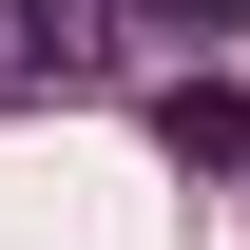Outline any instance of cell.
Segmentation results:
<instances>
[{
  "label": "cell",
  "instance_id": "1",
  "mask_svg": "<svg viewBox=\"0 0 250 250\" xmlns=\"http://www.w3.org/2000/svg\"><path fill=\"white\" fill-rule=\"evenodd\" d=\"M154 154H173V173H250V96H231V77H173V96H154Z\"/></svg>",
  "mask_w": 250,
  "mask_h": 250
},
{
  "label": "cell",
  "instance_id": "2",
  "mask_svg": "<svg viewBox=\"0 0 250 250\" xmlns=\"http://www.w3.org/2000/svg\"><path fill=\"white\" fill-rule=\"evenodd\" d=\"M20 58L39 77H96V58H116V0H20Z\"/></svg>",
  "mask_w": 250,
  "mask_h": 250
},
{
  "label": "cell",
  "instance_id": "3",
  "mask_svg": "<svg viewBox=\"0 0 250 250\" xmlns=\"http://www.w3.org/2000/svg\"><path fill=\"white\" fill-rule=\"evenodd\" d=\"M116 39H250V0H116Z\"/></svg>",
  "mask_w": 250,
  "mask_h": 250
}]
</instances>
